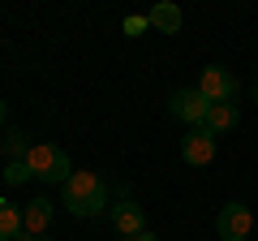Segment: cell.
Wrapping results in <instances>:
<instances>
[{"mask_svg":"<svg viewBox=\"0 0 258 241\" xmlns=\"http://www.w3.org/2000/svg\"><path fill=\"white\" fill-rule=\"evenodd\" d=\"M60 203H64V211L78 215V220H95V215L108 211L112 190H108V181H103L99 172H86L82 168V172H74L60 186Z\"/></svg>","mask_w":258,"mask_h":241,"instance_id":"6da1fadb","label":"cell"},{"mask_svg":"<svg viewBox=\"0 0 258 241\" xmlns=\"http://www.w3.org/2000/svg\"><path fill=\"white\" fill-rule=\"evenodd\" d=\"M26 168H30V176H39V181H47V186H64V181L74 176L69 155H64L60 147H52V142H35L30 155H26Z\"/></svg>","mask_w":258,"mask_h":241,"instance_id":"7a4b0ae2","label":"cell"},{"mask_svg":"<svg viewBox=\"0 0 258 241\" xmlns=\"http://www.w3.org/2000/svg\"><path fill=\"white\" fill-rule=\"evenodd\" d=\"M168 112H172L181 125H189V130H198V125H207V112H211V99H207L198 86H181V91H172V99H168Z\"/></svg>","mask_w":258,"mask_h":241,"instance_id":"3957f363","label":"cell"},{"mask_svg":"<svg viewBox=\"0 0 258 241\" xmlns=\"http://www.w3.org/2000/svg\"><path fill=\"white\" fill-rule=\"evenodd\" d=\"M198 91H203L211 103H232V99L241 95V82H237V74H232V69L207 65L203 74H198Z\"/></svg>","mask_w":258,"mask_h":241,"instance_id":"277c9868","label":"cell"},{"mask_svg":"<svg viewBox=\"0 0 258 241\" xmlns=\"http://www.w3.org/2000/svg\"><path fill=\"white\" fill-rule=\"evenodd\" d=\"M215 232H220V241H245L254 232V211L245 203H224L215 215Z\"/></svg>","mask_w":258,"mask_h":241,"instance_id":"5b68a950","label":"cell"},{"mask_svg":"<svg viewBox=\"0 0 258 241\" xmlns=\"http://www.w3.org/2000/svg\"><path fill=\"white\" fill-rule=\"evenodd\" d=\"M181 159L189 168H207V164H215V134L207 130V125H198V130H189L181 138Z\"/></svg>","mask_w":258,"mask_h":241,"instance_id":"8992f818","label":"cell"},{"mask_svg":"<svg viewBox=\"0 0 258 241\" xmlns=\"http://www.w3.org/2000/svg\"><path fill=\"white\" fill-rule=\"evenodd\" d=\"M112 228L120 232V237H138V232H147V215H142V207L134 203V198H116V207H112Z\"/></svg>","mask_w":258,"mask_h":241,"instance_id":"52a82bcc","label":"cell"},{"mask_svg":"<svg viewBox=\"0 0 258 241\" xmlns=\"http://www.w3.org/2000/svg\"><path fill=\"white\" fill-rule=\"evenodd\" d=\"M52 211H56V207L47 203V198H30V203L22 207V232H30V237H47Z\"/></svg>","mask_w":258,"mask_h":241,"instance_id":"ba28073f","label":"cell"},{"mask_svg":"<svg viewBox=\"0 0 258 241\" xmlns=\"http://www.w3.org/2000/svg\"><path fill=\"white\" fill-rule=\"evenodd\" d=\"M147 22H151V30H159V35H181V5L159 0V5H151Z\"/></svg>","mask_w":258,"mask_h":241,"instance_id":"9c48e42d","label":"cell"},{"mask_svg":"<svg viewBox=\"0 0 258 241\" xmlns=\"http://www.w3.org/2000/svg\"><path fill=\"white\" fill-rule=\"evenodd\" d=\"M241 125V112H237V103H211V112H207V130L220 138V134H228V130H237Z\"/></svg>","mask_w":258,"mask_h":241,"instance_id":"30bf717a","label":"cell"},{"mask_svg":"<svg viewBox=\"0 0 258 241\" xmlns=\"http://www.w3.org/2000/svg\"><path fill=\"white\" fill-rule=\"evenodd\" d=\"M18 237H22V207L0 198V241H18Z\"/></svg>","mask_w":258,"mask_h":241,"instance_id":"8fae6325","label":"cell"},{"mask_svg":"<svg viewBox=\"0 0 258 241\" xmlns=\"http://www.w3.org/2000/svg\"><path fill=\"white\" fill-rule=\"evenodd\" d=\"M30 147H35V142H26V134H22V130H9L5 138H0V151H5L9 164H22V159L30 155Z\"/></svg>","mask_w":258,"mask_h":241,"instance_id":"7c38bea8","label":"cell"},{"mask_svg":"<svg viewBox=\"0 0 258 241\" xmlns=\"http://www.w3.org/2000/svg\"><path fill=\"white\" fill-rule=\"evenodd\" d=\"M120 30H125V35H129V39H138V35H142V30H151V22H147V18H142V13H129V18H125V22H120Z\"/></svg>","mask_w":258,"mask_h":241,"instance_id":"4fadbf2b","label":"cell"},{"mask_svg":"<svg viewBox=\"0 0 258 241\" xmlns=\"http://www.w3.org/2000/svg\"><path fill=\"white\" fill-rule=\"evenodd\" d=\"M0 176H5L9 186H22V181H30V168H26V159H22V164H9Z\"/></svg>","mask_w":258,"mask_h":241,"instance_id":"5bb4252c","label":"cell"},{"mask_svg":"<svg viewBox=\"0 0 258 241\" xmlns=\"http://www.w3.org/2000/svg\"><path fill=\"white\" fill-rule=\"evenodd\" d=\"M129 241H159V237H155V232L147 228V232H138V237H129Z\"/></svg>","mask_w":258,"mask_h":241,"instance_id":"9a60e30c","label":"cell"},{"mask_svg":"<svg viewBox=\"0 0 258 241\" xmlns=\"http://www.w3.org/2000/svg\"><path fill=\"white\" fill-rule=\"evenodd\" d=\"M5 116H9V103H5V99H0V125H5Z\"/></svg>","mask_w":258,"mask_h":241,"instance_id":"2e32d148","label":"cell"},{"mask_svg":"<svg viewBox=\"0 0 258 241\" xmlns=\"http://www.w3.org/2000/svg\"><path fill=\"white\" fill-rule=\"evenodd\" d=\"M18 241H47V237H30V232H22V237Z\"/></svg>","mask_w":258,"mask_h":241,"instance_id":"e0dca14e","label":"cell"},{"mask_svg":"<svg viewBox=\"0 0 258 241\" xmlns=\"http://www.w3.org/2000/svg\"><path fill=\"white\" fill-rule=\"evenodd\" d=\"M249 99H254V103H258V82H254V86H249Z\"/></svg>","mask_w":258,"mask_h":241,"instance_id":"ac0fdd59","label":"cell"}]
</instances>
